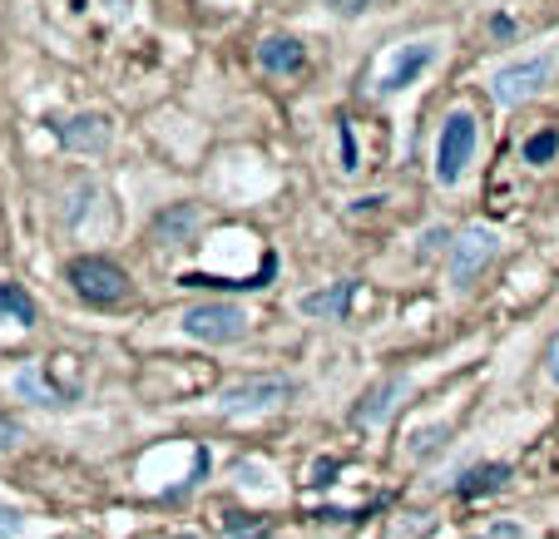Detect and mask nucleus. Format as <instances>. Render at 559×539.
I'll return each mask as SVG.
<instances>
[{
	"mask_svg": "<svg viewBox=\"0 0 559 539\" xmlns=\"http://www.w3.org/2000/svg\"><path fill=\"white\" fill-rule=\"evenodd\" d=\"M64 277H70V287L85 297L90 307H119L129 297V273L119 263H109V257H99V253L70 257Z\"/></svg>",
	"mask_w": 559,
	"mask_h": 539,
	"instance_id": "f257e3e1",
	"label": "nucleus"
},
{
	"mask_svg": "<svg viewBox=\"0 0 559 539\" xmlns=\"http://www.w3.org/2000/svg\"><path fill=\"white\" fill-rule=\"evenodd\" d=\"M293 396V381L287 376H243V381H228L218 392V411L223 416H258V411H273Z\"/></svg>",
	"mask_w": 559,
	"mask_h": 539,
	"instance_id": "f03ea898",
	"label": "nucleus"
},
{
	"mask_svg": "<svg viewBox=\"0 0 559 539\" xmlns=\"http://www.w3.org/2000/svg\"><path fill=\"white\" fill-rule=\"evenodd\" d=\"M471 154H475V119L465 115V109H455V115L441 124V139H436V179H441L445 189L461 183Z\"/></svg>",
	"mask_w": 559,
	"mask_h": 539,
	"instance_id": "7ed1b4c3",
	"label": "nucleus"
},
{
	"mask_svg": "<svg viewBox=\"0 0 559 539\" xmlns=\"http://www.w3.org/2000/svg\"><path fill=\"white\" fill-rule=\"evenodd\" d=\"M183 332L199 342H213V347H223V342H238L248 337V312L233 302H199L183 312Z\"/></svg>",
	"mask_w": 559,
	"mask_h": 539,
	"instance_id": "20e7f679",
	"label": "nucleus"
},
{
	"mask_svg": "<svg viewBox=\"0 0 559 539\" xmlns=\"http://www.w3.org/2000/svg\"><path fill=\"white\" fill-rule=\"evenodd\" d=\"M496 253H500V238L490 233L486 223H471V228L455 233V243H451V283H461V287L475 283V277L496 263Z\"/></svg>",
	"mask_w": 559,
	"mask_h": 539,
	"instance_id": "39448f33",
	"label": "nucleus"
},
{
	"mask_svg": "<svg viewBox=\"0 0 559 539\" xmlns=\"http://www.w3.org/2000/svg\"><path fill=\"white\" fill-rule=\"evenodd\" d=\"M431 60H436V45L431 40L396 45V50L386 55V64H381V74H377V89H381V95H396V89L416 85V80L431 70Z\"/></svg>",
	"mask_w": 559,
	"mask_h": 539,
	"instance_id": "423d86ee",
	"label": "nucleus"
},
{
	"mask_svg": "<svg viewBox=\"0 0 559 539\" xmlns=\"http://www.w3.org/2000/svg\"><path fill=\"white\" fill-rule=\"evenodd\" d=\"M549 80V55H530V60H515L506 64V70L490 80V95L500 99V105H520V99L539 95V85Z\"/></svg>",
	"mask_w": 559,
	"mask_h": 539,
	"instance_id": "0eeeda50",
	"label": "nucleus"
},
{
	"mask_svg": "<svg viewBox=\"0 0 559 539\" xmlns=\"http://www.w3.org/2000/svg\"><path fill=\"white\" fill-rule=\"evenodd\" d=\"M55 139L74 154H99L109 144V119L105 115H74V119H55Z\"/></svg>",
	"mask_w": 559,
	"mask_h": 539,
	"instance_id": "6e6552de",
	"label": "nucleus"
},
{
	"mask_svg": "<svg viewBox=\"0 0 559 539\" xmlns=\"http://www.w3.org/2000/svg\"><path fill=\"white\" fill-rule=\"evenodd\" d=\"M402 396H406V376H386V381H377V386H371V392L357 402L352 421H357V426H386V421H391V411L402 406Z\"/></svg>",
	"mask_w": 559,
	"mask_h": 539,
	"instance_id": "1a4fd4ad",
	"label": "nucleus"
},
{
	"mask_svg": "<svg viewBox=\"0 0 559 539\" xmlns=\"http://www.w3.org/2000/svg\"><path fill=\"white\" fill-rule=\"evenodd\" d=\"M199 203H169L164 213H154V223H148V233H154L158 248H179L193 238V228H199Z\"/></svg>",
	"mask_w": 559,
	"mask_h": 539,
	"instance_id": "9d476101",
	"label": "nucleus"
},
{
	"mask_svg": "<svg viewBox=\"0 0 559 539\" xmlns=\"http://www.w3.org/2000/svg\"><path fill=\"white\" fill-rule=\"evenodd\" d=\"M258 64H263L267 74H297L307 64V50L293 35H267V40L258 45Z\"/></svg>",
	"mask_w": 559,
	"mask_h": 539,
	"instance_id": "9b49d317",
	"label": "nucleus"
},
{
	"mask_svg": "<svg viewBox=\"0 0 559 539\" xmlns=\"http://www.w3.org/2000/svg\"><path fill=\"white\" fill-rule=\"evenodd\" d=\"M352 297H357V277H342V283L322 287V292H307L297 307H302L307 318H347Z\"/></svg>",
	"mask_w": 559,
	"mask_h": 539,
	"instance_id": "f8f14e48",
	"label": "nucleus"
},
{
	"mask_svg": "<svg viewBox=\"0 0 559 539\" xmlns=\"http://www.w3.org/2000/svg\"><path fill=\"white\" fill-rule=\"evenodd\" d=\"M273 273H277V257L267 253V257H263V267H258L253 277H209V273H183V277H179V287H223V292H253V287H267V283H273Z\"/></svg>",
	"mask_w": 559,
	"mask_h": 539,
	"instance_id": "ddd939ff",
	"label": "nucleus"
},
{
	"mask_svg": "<svg viewBox=\"0 0 559 539\" xmlns=\"http://www.w3.org/2000/svg\"><path fill=\"white\" fill-rule=\"evenodd\" d=\"M15 396L21 402H31V406H64V392H55L50 381H45V367L40 361H25L21 371H15Z\"/></svg>",
	"mask_w": 559,
	"mask_h": 539,
	"instance_id": "4468645a",
	"label": "nucleus"
},
{
	"mask_svg": "<svg viewBox=\"0 0 559 539\" xmlns=\"http://www.w3.org/2000/svg\"><path fill=\"white\" fill-rule=\"evenodd\" d=\"M506 480H510V466H500V460H496V466H471V470L461 476V486H455V495H465V500L496 495Z\"/></svg>",
	"mask_w": 559,
	"mask_h": 539,
	"instance_id": "2eb2a0df",
	"label": "nucleus"
},
{
	"mask_svg": "<svg viewBox=\"0 0 559 539\" xmlns=\"http://www.w3.org/2000/svg\"><path fill=\"white\" fill-rule=\"evenodd\" d=\"M0 318H11L15 327H35V302L21 283H0Z\"/></svg>",
	"mask_w": 559,
	"mask_h": 539,
	"instance_id": "dca6fc26",
	"label": "nucleus"
},
{
	"mask_svg": "<svg viewBox=\"0 0 559 539\" xmlns=\"http://www.w3.org/2000/svg\"><path fill=\"white\" fill-rule=\"evenodd\" d=\"M555 154H559V129H539V134H530L520 144V159L525 164H549Z\"/></svg>",
	"mask_w": 559,
	"mask_h": 539,
	"instance_id": "f3484780",
	"label": "nucleus"
},
{
	"mask_svg": "<svg viewBox=\"0 0 559 539\" xmlns=\"http://www.w3.org/2000/svg\"><path fill=\"white\" fill-rule=\"evenodd\" d=\"M25 535V515L11 505H0V539H21Z\"/></svg>",
	"mask_w": 559,
	"mask_h": 539,
	"instance_id": "a211bd4d",
	"label": "nucleus"
},
{
	"mask_svg": "<svg viewBox=\"0 0 559 539\" xmlns=\"http://www.w3.org/2000/svg\"><path fill=\"white\" fill-rule=\"evenodd\" d=\"M480 539H530V535H525V525H520V519H496V525H490Z\"/></svg>",
	"mask_w": 559,
	"mask_h": 539,
	"instance_id": "6ab92c4d",
	"label": "nucleus"
},
{
	"mask_svg": "<svg viewBox=\"0 0 559 539\" xmlns=\"http://www.w3.org/2000/svg\"><path fill=\"white\" fill-rule=\"evenodd\" d=\"M342 169H357V139H352V124L342 119Z\"/></svg>",
	"mask_w": 559,
	"mask_h": 539,
	"instance_id": "aec40b11",
	"label": "nucleus"
},
{
	"mask_svg": "<svg viewBox=\"0 0 559 539\" xmlns=\"http://www.w3.org/2000/svg\"><path fill=\"white\" fill-rule=\"evenodd\" d=\"M15 441H21V426H15V421H5V416H0V451H11Z\"/></svg>",
	"mask_w": 559,
	"mask_h": 539,
	"instance_id": "412c9836",
	"label": "nucleus"
},
{
	"mask_svg": "<svg viewBox=\"0 0 559 539\" xmlns=\"http://www.w3.org/2000/svg\"><path fill=\"white\" fill-rule=\"evenodd\" d=\"M545 371H549V381L559 386V332H555V342H549V351H545Z\"/></svg>",
	"mask_w": 559,
	"mask_h": 539,
	"instance_id": "4be33fe9",
	"label": "nucleus"
},
{
	"mask_svg": "<svg viewBox=\"0 0 559 539\" xmlns=\"http://www.w3.org/2000/svg\"><path fill=\"white\" fill-rule=\"evenodd\" d=\"M328 5H332V11H342V15H361L371 0H328Z\"/></svg>",
	"mask_w": 559,
	"mask_h": 539,
	"instance_id": "5701e85b",
	"label": "nucleus"
},
{
	"mask_svg": "<svg viewBox=\"0 0 559 539\" xmlns=\"http://www.w3.org/2000/svg\"><path fill=\"white\" fill-rule=\"evenodd\" d=\"M179 539H199V535H179Z\"/></svg>",
	"mask_w": 559,
	"mask_h": 539,
	"instance_id": "b1692460",
	"label": "nucleus"
},
{
	"mask_svg": "<svg viewBox=\"0 0 559 539\" xmlns=\"http://www.w3.org/2000/svg\"><path fill=\"white\" fill-rule=\"evenodd\" d=\"M258 539H273V535H258Z\"/></svg>",
	"mask_w": 559,
	"mask_h": 539,
	"instance_id": "393cba45",
	"label": "nucleus"
}]
</instances>
